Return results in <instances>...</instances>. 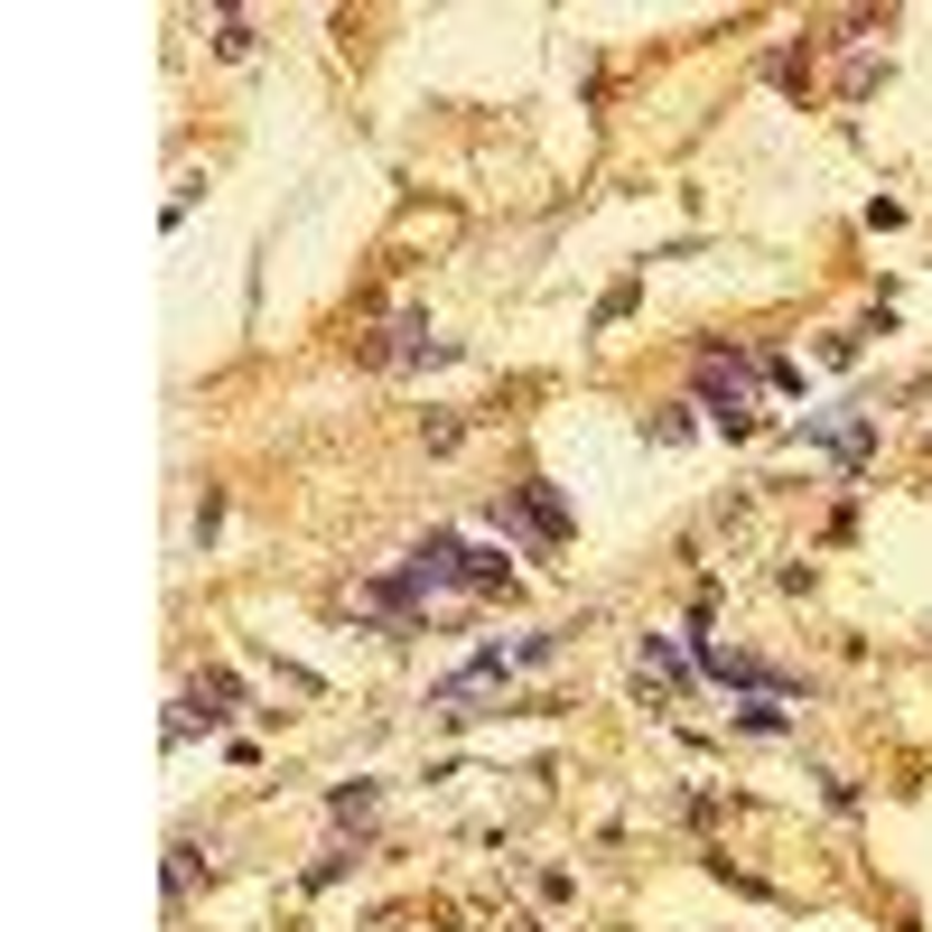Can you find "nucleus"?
<instances>
[{
    "mask_svg": "<svg viewBox=\"0 0 932 932\" xmlns=\"http://www.w3.org/2000/svg\"><path fill=\"white\" fill-rule=\"evenodd\" d=\"M485 523L504 531V541H531V550H560L569 541V504H560V485H513V494H494L485 504Z\"/></svg>",
    "mask_w": 932,
    "mask_h": 932,
    "instance_id": "f257e3e1",
    "label": "nucleus"
},
{
    "mask_svg": "<svg viewBox=\"0 0 932 932\" xmlns=\"http://www.w3.org/2000/svg\"><path fill=\"white\" fill-rule=\"evenodd\" d=\"M634 653H644V681H653V671H662V681H690V662H681L671 634H634Z\"/></svg>",
    "mask_w": 932,
    "mask_h": 932,
    "instance_id": "f03ea898",
    "label": "nucleus"
},
{
    "mask_svg": "<svg viewBox=\"0 0 932 932\" xmlns=\"http://www.w3.org/2000/svg\"><path fill=\"white\" fill-rule=\"evenodd\" d=\"M737 727H746V737H792V719H783L775 700H746V709H737Z\"/></svg>",
    "mask_w": 932,
    "mask_h": 932,
    "instance_id": "7ed1b4c3",
    "label": "nucleus"
},
{
    "mask_svg": "<svg viewBox=\"0 0 932 932\" xmlns=\"http://www.w3.org/2000/svg\"><path fill=\"white\" fill-rule=\"evenodd\" d=\"M215 56H252V19H233V10H215Z\"/></svg>",
    "mask_w": 932,
    "mask_h": 932,
    "instance_id": "20e7f679",
    "label": "nucleus"
}]
</instances>
